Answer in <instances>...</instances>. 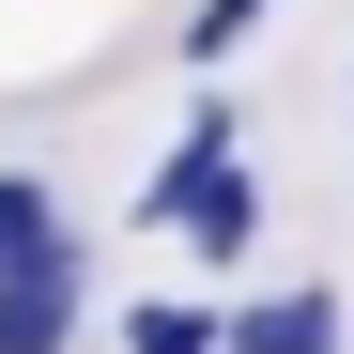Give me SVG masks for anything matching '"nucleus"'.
Masks as SVG:
<instances>
[{"label": "nucleus", "mask_w": 354, "mask_h": 354, "mask_svg": "<svg viewBox=\"0 0 354 354\" xmlns=\"http://www.w3.org/2000/svg\"><path fill=\"white\" fill-rule=\"evenodd\" d=\"M62 339H77V247L0 262V354H62Z\"/></svg>", "instance_id": "1"}, {"label": "nucleus", "mask_w": 354, "mask_h": 354, "mask_svg": "<svg viewBox=\"0 0 354 354\" xmlns=\"http://www.w3.org/2000/svg\"><path fill=\"white\" fill-rule=\"evenodd\" d=\"M216 354H339V308H324V292H277V308H247Z\"/></svg>", "instance_id": "2"}, {"label": "nucleus", "mask_w": 354, "mask_h": 354, "mask_svg": "<svg viewBox=\"0 0 354 354\" xmlns=\"http://www.w3.org/2000/svg\"><path fill=\"white\" fill-rule=\"evenodd\" d=\"M46 247H62V216H46V185H31V169H0V262H46Z\"/></svg>", "instance_id": "3"}, {"label": "nucleus", "mask_w": 354, "mask_h": 354, "mask_svg": "<svg viewBox=\"0 0 354 354\" xmlns=\"http://www.w3.org/2000/svg\"><path fill=\"white\" fill-rule=\"evenodd\" d=\"M262 46V0H201V31H185V62H247Z\"/></svg>", "instance_id": "4"}, {"label": "nucleus", "mask_w": 354, "mask_h": 354, "mask_svg": "<svg viewBox=\"0 0 354 354\" xmlns=\"http://www.w3.org/2000/svg\"><path fill=\"white\" fill-rule=\"evenodd\" d=\"M139 354H216V339H201L185 308H139Z\"/></svg>", "instance_id": "5"}]
</instances>
